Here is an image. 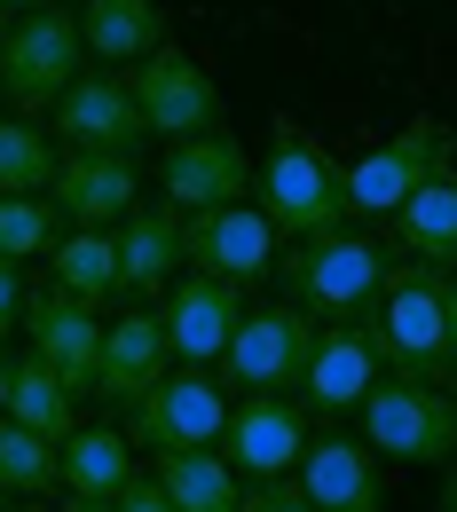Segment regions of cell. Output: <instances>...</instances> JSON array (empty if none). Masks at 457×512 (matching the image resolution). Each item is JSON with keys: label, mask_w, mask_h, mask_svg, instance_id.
I'll use <instances>...</instances> for the list:
<instances>
[{"label": "cell", "mask_w": 457, "mask_h": 512, "mask_svg": "<svg viewBox=\"0 0 457 512\" xmlns=\"http://www.w3.org/2000/svg\"><path fill=\"white\" fill-rule=\"evenodd\" d=\"M48 268H56L48 284L71 292L79 308H95V316L119 300V237H111V229H64V237L48 245Z\"/></svg>", "instance_id": "obj_23"}, {"label": "cell", "mask_w": 457, "mask_h": 512, "mask_svg": "<svg viewBox=\"0 0 457 512\" xmlns=\"http://www.w3.org/2000/svg\"><path fill=\"white\" fill-rule=\"evenodd\" d=\"M79 40H87V56L95 64H142V56H158L166 48V8L158 0H87L79 8Z\"/></svg>", "instance_id": "obj_21"}, {"label": "cell", "mask_w": 457, "mask_h": 512, "mask_svg": "<svg viewBox=\"0 0 457 512\" xmlns=\"http://www.w3.org/2000/svg\"><path fill=\"white\" fill-rule=\"evenodd\" d=\"M316 355V323L300 316L292 300L284 308H245L229 347H221V386H245V394H300V371Z\"/></svg>", "instance_id": "obj_7"}, {"label": "cell", "mask_w": 457, "mask_h": 512, "mask_svg": "<svg viewBox=\"0 0 457 512\" xmlns=\"http://www.w3.org/2000/svg\"><path fill=\"white\" fill-rule=\"evenodd\" d=\"M253 190H261L268 229L292 237V245L331 237V229L355 221V213H347V166H339V158H331L292 111L268 127V158H261V174H253Z\"/></svg>", "instance_id": "obj_1"}, {"label": "cell", "mask_w": 457, "mask_h": 512, "mask_svg": "<svg viewBox=\"0 0 457 512\" xmlns=\"http://www.w3.org/2000/svg\"><path fill=\"white\" fill-rule=\"evenodd\" d=\"M394 253H402V260H426V268L457 260V174H434L426 190L394 213Z\"/></svg>", "instance_id": "obj_25"}, {"label": "cell", "mask_w": 457, "mask_h": 512, "mask_svg": "<svg viewBox=\"0 0 457 512\" xmlns=\"http://www.w3.org/2000/svg\"><path fill=\"white\" fill-rule=\"evenodd\" d=\"M387 268L394 260L355 229H331V237H308V245L276 253V276H284L292 308L308 323H363L387 292Z\"/></svg>", "instance_id": "obj_3"}, {"label": "cell", "mask_w": 457, "mask_h": 512, "mask_svg": "<svg viewBox=\"0 0 457 512\" xmlns=\"http://www.w3.org/2000/svg\"><path fill=\"white\" fill-rule=\"evenodd\" d=\"M56 166H64V150L40 119H16V111L0 119V197H48Z\"/></svg>", "instance_id": "obj_27"}, {"label": "cell", "mask_w": 457, "mask_h": 512, "mask_svg": "<svg viewBox=\"0 0 457 512\" xmlns=\"http://www.w3.org/2000/svg\"><path fill=\"white\" fill-rule=\"evenodd\" d=\"M127 95H134V111H142V134H158V142H190V134L221 127V87H213V71L197 64L190 48L142 56L127 71Z\"/></svg>", "instance_id": "obj_8"}, {"label": "cell", "mask_w": 457, "mask_h": 512, "mask_svg": "<svg viewBox=\"0 0 457 512\" xmlns=\"http://www.w3.org/2000/svg\"><path fill=\"white\" fill-rule=\"evenodd\" d=\"M0 32H8V24H0Z\"/></svg>", "instance_id": "obj_41"}, {"label": "cell", "mask_w": 457, "mask_h": 512, "mask_svg": "<svg viewBox=\"0 0 457 512\" xmlns=\"http://www.w3.org/2000/svg\"><path fill=\"white\" fill-rule=\"evenodd\" d=\"M450 150H457L450 119L418 111L402 134H387L379 150H363V158L347 166V213H387V221H394L434 174H450Z\"/></svg>", "instance_id": "obj_5"}, {"label": "cell", "mask_w": 457, "mask_h": 512, "mask_svg": "<svg viewBox=\"0 0 457 512\" xmlns=\"http://www.w3.org/2000/svg\"><path fill=\"white\" fill-rule=\"evenodd\" d=\"M442 512H457V457H450V473H442Z\"/></svg>", "instance_id": "obj_35"}, {"label": "cell", "mask_w": 457, "mask_h": 512, "mask_svg": "<svg viewBox=\"0 0 457 512\" xmlns=\"http://www.w3.org/2000/svg\"><path fill=\"white\" fill-rule=\"evenodd\" d=\"M64 237V213L48 197H0V260H32Z\"/></svg>", "instance_id": "obj_29"}, {"label": "cell", "mask_w": 457, "mask_h": 512, "mask_svg": "<svg viewBox=\"0 0 457 512\" xmlns=\"http://www.w3.org/2000/svg\"><path fill=\"white\" fill-rule=\"evenodd\" d=\"M442 394H450V402H457V371H450V379H442Z\"/></svg>", "instance_id": "obj_38"}, {"label": "cell", "mask_w": 457, "mask_h": 512, "mask_svg": "<svg viewBox=\"0 0 457 512\" xmlns=\"http://www.w3.org/2000/svg\"><path fill=\"white\" fill-rule=\"evenodd\" d=\"M8 418L24 426V434H40V442L64 449L79 434V394H71L40 355H16V379H8Z\"/></svg>", "instance_id": "obj_24"}, {"label": "cell", "mask_w": 457, "mask_h": 512, "mask_svg": "<svg viewBox=\"0 0 457 512\" xmlns=\"http://www.w3.org/2000/svg\"><path fill=\"white\" fill-rule=\"evenodd\" d=\"M48 134H64L71 150H95V158H134L150 142L119 71H79L56 95V111H48Z\"/></svg>", "instance_id": "obj_12"}, {"label": "cell", "mask_w": 457, "mask_h": 512, "mask_svg": "<svg viewBox=\"0 0 457 512\" xmlns=\"http://www.w3.org/2000/svg\"><path fill=\"white\" fill-rule=\"evenodd\" d=\"M182 245H190V260L205 268V276H221V284H261V276H276V229H268V213L245 197V205H213V213H190L182 221Z\"/></svg>", "instance_id": "obj_14"}, {"label": "cell", "mask_w": 457, "mask_h": 512, "mask_svg": "<svg viewBox=\"0 0 457 512\" xmlns=\"http://www.w3.org/2000/svg\"><path fill=\"white\" fill-rule=\"evenodd\" d=\"M24 339H32V355L71 386V394H87L95 386V363H103V316L95 308H79L71 292H24Z\"/></svg>", "instance_id": "obj_16"}, {"label": "cell", "mask_w": 457, "mask_h": 512, "mask_svg": "<svg viewBox=\"0 0 457 512\" xmlns=\"http://www.w3.org/2000/svg\"><path fill=\"white\" fill-rule=\"evenodd\" d=\"M221 426H229V386L190 371V363L166 371L127 410V434L142 449H221Z\"/></svg>", "instance_id": "obj_10"}, {"label": "cell", "mask_w": 457, "mask_h": 512, "mask_svg": "<svg viewBox=\"0 0 457 512\" xmlns=\"http://www.w3.org/2000/svg\"><path fill=\"white\" fill-rule=\"evenodd\" d=\"M237 512H316V505L300 497V481H253Z\"/></svg>", "instance_id": "obj_30"}, {"label": "cell", "mask_w": 457, "mask_h": 512, "mask_svg": "<svg viewBox=\"0 0 457 512\" xmlns=\"http://www.w3.org/2000/svg\"><path fill=\"white\" fill-rule=\"evenodd\" d=\"M158 182H166V205H174L182 221H190V213H213V205H245V190H253V150H245L229 127L190 134V142H166Z\"/></svg>", "instance_id": "obj_11"}, {"label": "cell", "mask_w": 457, "mask_h": 512, "mask_svg": "<svg viewBox=\"0 0 457 512\" xmlns=\"http://www.w3.org/2000/svg\"><path fill=\"white\" fill-rule=\"evenodd\" d=\"M111 512H174V505H166V489H158V481H150V473H134L127 489H119V497H111Z\"/></svg>", "instance_id": "obj_32"}, {"label": "cell", "mask_w": 457, "mask_h": 512, "mask_svg": "<svg viewBox=\"0 0 457 512\" xmlns=\"http://www.w3.org/2000/svg\"><path fill=\"white\" fill-rule=\"evenodd\" d=\"M371 331H379V363H387V379L442 386L457 371V347H450V276L426 268V260H394V268H387V292H379V308H371Z\"/></svg>", "instance_id": "obj_2"}, {"label": "cell", "mask_w": 457, "mask_h": 512, "mask_svg": "<svg viewBox=\"0 0 457 512\" xmlns=\"http://www.w3.org/2000/svg\"><path fill=\"white\" fill-rule=\"evenodd\" d=\"M56 481H64V449L24 434L16 418H0V489L8 497H48Z\"/></svg>", "instance_id": "obj_28"}, {"label": "cell", "mask_w": 457, "mask_h": 512, "mask_svg": "<svg viewBox=\"0 0 457 512\" xmlns=\"http://www.w3.org/2000/svg\"><path fill=\"white\" fill-rule=\"evenodd\" d=\"M150 481L166 489L174 512H237L245 505V481H237V465L221 449H158V473Z\"/></svg>", "instance_id": "obj_22"}, {"label": "cell", "mask_w": 457, "mask_h": 512, "mask_svg": "<svg viewBox=\"0 0 457 512\" xmlns=\"http://www.w3.org/2000/svg\"><path fill=\"white\" fill-rule=\"evenodd\" d=\"M24 512H48V505H40V497H32V505H24Z\"/></svg>", "instance_id": "obj_39"}, {"label": "cell", "mask_w": 457, "mask_h": 512, "mask_svg": "<svg viewBox=\"0 0 457 512\" xmlns=\"http://www.w3.org/2000/svg\"><path fill=\"white\" fill-rule=\"evenodd\" d=\"M8 379H16V355L0 347V418H8Z\"/></svg>", "instance_id": "obj_33"}, {"label": "cell", "mask_w": 457, "mask_h": 512, "mask_svg": "<svg viewBox=\"0 0 457 512\" xmlns=\"http://www.w3.org/2000/svg\"><path fill=\"white\" fill-rule=\"evenodd\" d=\"M71 512H111V505H87V497H71Z\"/></svg>", "instance_id": "obj_37"}, {"label": "cell", "mask_w": 457, "mask_h": 512, "mask_svg": "<svg viewBox=\"0 0 457 512\" xmlns=\"http://www.w3.org/2000/svg\"><path fill=\"white\" fill-rule=\"evenodd\" d=\"M79 71H87L79 16H64V8L8 16V32H0V103H8L16 119H40V111H56V95H64Z\"/></svg>", "instance_id": "obj_4"}, {"label": "cell", "mask_w": 457, "mask_h": 512, "mask_svg": "<svg viewBox=\"0 0 457 512\" xmlns=\"http://www.w3.org/2000/svg\"><path fill=\"white\" fill-rule=\"evenodd\" d=\"M300 497L316 512H387V481H379V457L355 434H316L300 457Z\"/></svg>", "instance_id": "obj_18"}, {"label": "cell", "mask_w": 457, "mask_h": 512, "mask_svg": "<svg viewBox=\"0 0 457 512\" xmlns=\"http://www.w3.org/2000/svg\"><path fill=\"white\" fill-rule=\"evenodd\" d=\"M363 442L394 465H450L457 457V402L442 386L379 379L363 394Z\"/></svg>", "instance_id": "obj_6"}, {"label": "cell", "mask_w": 457, "mask_h": 512, "mask_svg": "<svg viewBox=\"0 0 457 512\" xmlns=\"http://www.w3.org/2000/svg\"><path fill=\"white\" fill-rule=\"evenodd\" d=\"M134 481V449L119 426H79L64 442V489L87 497V505H111L119 489Z\"/></svg>", "instance_id": "obj_26"}, {"label": "cell", "mask_w": 457, "mask_h": 512, "mask_svg": "<svg viewBox=\"0 0 457 512\" xmlns=\"http://www.w3.org/2000/svg\"><path fill=\"white\" fill-rule=\"evenodd\" d=\"M32 8H56V0H0V16H32Z\"/></svg>", "instance_id": "obj_34"}, {"label": "cell", "mask_w": 457, "mask_h": 512, "mask_svg": "<svg viewBox=\"0 0 457 512\" xmlns=\"http://www.w3.org/2000/svg\"><path fill=\"white\" fill-rule=\"evenodd\" d=\"M0 512H8V489H0Z\"/></svg>", "instance_id": "obj_40"}, {"label": "cell", "mask_w": 457, "mask_h": 512, "mask_svg": "<svg viewBox=\"0 0 457 512\" xmlns=\"http://www.w3.org/2000/svg\"><path fill=\"white\" fill-rule=\"evenodd\" d=\"M174 371V347H166V323L158 308H127L119 323H103V363H95V402L103 410H134L150 386Z\"/></svg>", "instance_id": "obj_17"}, {"label": "cell", "mask_w": 457, "mask_h": 512, "mask_svg": "<svg viewBox=\"0 0 457 512\" xmlns=\"http://www.w3.org/2000/svg\"><path fill=\"white\" fill-rule=\"evenodd\" d=\"M308 410L300 394H245L229 402V426H221V457L237 465V481H292L300 457H308Z\"/></svg>", "instance_id": "obj_9"}, {"label": "cell", "mask_w": 457, "mask_h": 512, "mask_svg": "<svg viewBox=\"0 0 457 512\" xmlns=\"http://www.w3.org/2000/svg\"><path fill=\"white\" fill-rule=\"evenodd\" d=\"M111 237H119V292H134V300L166 292V284L182 276V260H190V245H182V213H174V205H150V197L134 205Z\"/></svg>", "instance_id": "obj_20"}, {"label": "cell", "mask_w": 457, "mask_h": 512, "mask_svg": "<svg viewBox=\"0 0 457 512\" xmlns=\"http://www.w3.org/2000/svg\"><path fill=\"white\" fill-rule=\"evenodd\" d=\"M450 347H457V276H450Z\"/></svg>", "instance_id": "obj_36"}, {"label": "cell", "mask_w": 457, "mask_h": 512, "mask_svg": "<svg viewBox=\"0 0 457 512\" xmlns=\"http://www.w3.org/2000/svg\"><path fill=\"white\" fill-rule=\"evenodd\" d=\"M16 323H24V276H16V260H0V347Z\"/></svg>", "instance_id": "obj_31"}, {"label": "cell", "mask_w": 457, "mask_h": 512, "mask_svg": "<svg viewBox=\"0 0 457 512\" xmlns=\"http://www.w3.org/2000/svg\"><path fill=\"white\" fill-rule=\"evenodd\" d=\"M237 316H245V292H237V284H221V276H205V268L174 276V284H166V308H158L174 363H190V371L221 363V347H229Z\"/></svg>", "instance_id": "obj_15"}, {"label": "cell", "mask_w": 457, "mask_h": 512, "mask_svg": "<svg viewBox=\"0 0 457 512\" xmlns=\"http://www.w3.org/2000/svg\"><path fill=\"white\" fill-rule=\"evenodd\" d=\"M379 379H387V363H379L371 316L363 323H324V331H316V355H308V371H300V410L347 418V410H363V394Z\"/></svg>", "instance_id": "obj_13"}, {"label": "cell", "mask_w": 457, "mask_h": 512, "mask_svg": "<svg viewBox=\"0 0 457 512\" xmlns=\"http://www.w3.org/2000/svg\"><path fill=\"white\" fill-rule=\"evenodd\" d=\"M48 205L64 213L71 229H119L134 205H142V174H134V158H95V150H71L64 166H56Z\"/></svg>", "instance_id": "obj_19"}]
</instances>
